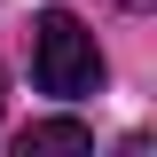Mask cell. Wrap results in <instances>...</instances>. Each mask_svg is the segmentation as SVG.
I'll return each instance as SVG.
<instances>
[{
	"label": "cell",
	"instance_id": "2",
	"mask_svg": "<svg viewBox=\"0 0 157 157\" xmlns=\"http://www.w3.org/2000/svg\"><path fill=\"white\" fill-rule=\"evenodd\" d=\"M24 157H55V149H94V134L78 126V118H39V126H24V141H16Z\"/></svg>",
	"mask_w": 157,
	"mask_h": 157
},
{
	"label": "cell",
	"instance_id": "3",
	"mask_svg": "<svg viewBox=\"0 0 157 157\" xmlns=\"http://www.w3.org/2000/svg\"><path fill=\"white\" fill-rule=\"evenodd\" d=\"M126 8H157V0H126Z\"/></svg>",
	"mask_w": 157,
	"mask_h": 157
},
{
	"label": "cell",
	"instance_id": "1",
	"mask_svg": "<svg viewBox=\"0 0 157 157\" xmlns=\"http://www.w3.org/2000/svg\"><path fill=\"white\" fill-rule=\"evenodd\" d=\"M32 78L47 94H63V102H78V94L102 86V47H94V32H86L71 8H47V16L32 24Z\"/></svg>",
	"mask_w": 157,
	"mask_h": 157
}]
</instances>
